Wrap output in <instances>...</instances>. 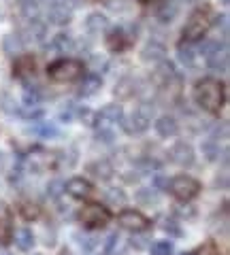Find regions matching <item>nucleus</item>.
Returning a JSON list of instances; mask_svg holds the SVG:
<instances>
[{
	"label": "nucleus",
	"instance_id": "nucleus-1",
	"mask_svg": "<svg viewBox=\"0 0 230 255\" xmlns=\"http://www.w3.org/2000/svg\"><path fill=\"white\" fill-rule=\"evenodd\" d=\"M194 100H196V105L203 111H207V113H220L222 107H224V100H226L224 85H222L218 79H211V77L203 79V81H198L194 87Z\"/></svg>",
	"mask_w": 230,
	"mask_h": 255
},
{
	"label": "nucleus",
	"instance_id": "nucleus-2",
	"mask_svg": "<svg viewBox=\"0 0 230 255\" xmlns=\"http://www.w3.org/2000/svg\"><path fill=\"white\" fill-rule=\"evenodd\" d=\"M209 28H211V11L207 6L205 9H196L184 26V38H188V41H201L209 32Z\"/></svg>",
	"mask_w": 230,
	"mask_h": 255
},
{
	"label": "nucleus",
	"instance_id": "nucleus-3",
	"mask_svg": "<svg viewBox=\"0 0 230 255\" xmlns=\"http://www.w3.org/2000/svg\"><path fill=\"white\" fill-rule=\"evenodd\" d=\"M152 117H154V107L149 102H141V105L128 115L126 122H122L124 130L128 134H143L152 126Z\"/></svg>",
	"mask_w": 230,
	"mask_h": 255
},
{
	"label": "nucleus",
	"instance_id": "nucleus-4",
	"mask_svg": "<svg viewBox=\"0 0 230 255\" xmlns=\"http://www.w3.org/2000/svg\"><path fill=\"white\" fill-rule=\"evenodd\" d=\"M47 73H49V77L53 79V81L68 83V81H75V79L81 77L83 64L79 60H58L47 68Z\"/></svg>",
	"mask_w": 230,
	"mask_h": 255
},
{
	"label": "nucleus",
	"instance_id": "nucleus-5",
	"mask_svg": "<svg viewBox=\"0 0 230 255\" xmlns=\"http://www.w3.org/2000/svg\"><path fill=\"white\" fill-rule=\"evenodd\" d=\"M166 189H171V194L175 196L177 200L188 202V200H192L194 196H198L201 183H198L196 179H192V177H188V174H179V177L169 181V187Z\"/></svg>",
	"mask_w": 230,
	"mask_h": 255
},
{
	"label": "nucleus",
	"instance_id": "nucleus-6",
	"mask_svg": "<svg viewBox=\"0 0 230 255\" xmlns=\"http://www.w3.org/2000/svg\"><path fill=\"white\" fill-rule=\"evenodd\" d=\"M79 219H81L83 226H88V228H105L109 219H111V213L105 209V206H100V204H85L81 213H79Z\"/></svg>",
	"mask_w": 230,
	"mask_h": 255
},
{
	"label": "nucleus",
	"instance_id": "nucleus-7",
	"mask_svg": "<svg viewBox=\"0 0 230 255\" xmlns=\"http://www.w3.org/2000/svg\"><path fill=\"white\" fill-rule=\"evenodd\" d=\"M117 223H120L124 230H130V232H143V230L149 228V219L143 213L134 211V209L122 211L120 217H117Z\"/></svg>",
	"mask_w": 230,
	"mask_h": 255
},
{
	"label": "nucleus",
	"instance_id": "nucleus-8",
	"mask_svg": "<svg viewBox=\"0 0 230 255\" xmlns=\"http://www.w3.org/2000/svg\"><path fill=\"white\" fill-rule=\"evenodd\" d=\"M73 17V6L66 0H51L49 9H47V19L53 26H66Z\"/></svg>",
	"mask_w": 230,
	"mask_h": 255
},
{
	"label": "nucleus",
	"instance_id": "nucleus-9",
	"mask_svg": "<svg viewBox=\"0 0 230 255\" xmlns=\"http://www.w3.org/2000/svg\"><path fill=\"white\" fill-rule=\"evenodd\" d=\"M169 157H171V162H173V164L181 166V168H188V166H192V164H194V149H192V145H190V142H186V140H177L175 145L171 147Z\"/></svg>",
	"mask_w": 230,
	"mask_h": 255
},
{
	"label": "nucleus",
	"instance_id": "nucleus-10",
	"mask_svg": "<svg viewBox=\"0 0 230 255\" xmlns=\"http://www.w3.org/2000/svg\"><path fill=\"white\" fill-rule=\"evenodd\" d=\"M45 34H47V26H45V23L38 21V19H30L28 26L23 28V32L19 36H21L23 43H41L45 38Z\"/></svg>",
	"mask_w": 230,
	"mask_h": 255
},
{
	"label": "nucleus",
	"instance_id": "nucleus-11",
	"mask_svg": "<svg viewBox=\"0 0 230 255\" xmlns=\"http://www.w3.org/2000/svg\"><path fill=\"white\" fill-rule=\"evenodd\" d=\"M175 77H177V73H175V66H173V62L162 60V62L156 66V70H154L152 81H154V85L162 87V85H166V83H171Z\"/></svg>",
	"mask_w": 230,
	"mask_h": 255
},
{
	"label": "nucleus",
	"instance_id": "nucleus-12",
	"mask_svg": "<svg viewBox=\"0 0 230 255\" xmlns=\"http://www.w3.org/2000/svg\"><path fill=\"white\" fill-rule=\"evenodd\" d=\"M64 189L68 191L73 198H79V200H83V198H88L92 194V183L90 181H85L83 177H75V179H70L68 183H64Z\"/></svg>",
	"mask_w": 230,
	"mask_h": 255
},
{
	"label": "nucleus",
	"instance_id": "nucleus-13",
	"mask_svg": "<svg viewBox=\"0 0 230 255\" xmlns=\"http://www.w3.org/2000/svg\"><path fill=\"white\" fill-rule=\"evenodd\" d=\"M34 68H36V64L32 55H17L13 64V75L19 79H28L34 75Z\"/></svg>",
	"mask_w": 230,
	"mask_h": 255
},
{
	"label": "nucleus",
	"instance_id": "nucleus-14",
	"mask_svg": "<svg viewBox=\"0 0 230 255\" xmlns=\"http://www.w3.org/2000/svg\"><path fill=\"white\" fill-rule=\"evenodd\" d=\"M166 55V47L160 41H149L141 51V60L143 62H162Z\"/></svg>",
	"mask_w": 230,
	"mask_h": 255
},
{
	"label": "nucleus",
	"instance_id": "nucleus-15",
	"mask_svg": "<svg viewBox=\"0 0 230 255\" xmlns=\"http://www.w3.org/2000/svg\"><path fill=\"white\" fill-rule=\"evenodd\" d=\"M88 172L92 174V177H96V179H100V181H109L111 177H113V172H115V168H113V164L109 162V159H96V162H92L90 166H88Z\"/></svg>",
	"mask_w": 230,
	"mask_h": 255
},
{
	"label": "nucleus",
	"instance_id": "nucleus-16",
	"mask_svg": "<svg viewBox=\"0 0 230 255\" xmlns=\"http://www.w3.org/2000/svg\"><path fill=\"white\" fill-rule=\"evenodd\" d=\"M207 64H209V68H213V70L226 73L228 70V49H226V45H222L220 49L209 53L207 55Z\"/></svg>",
	"mask_w": 230,
	"mask_h": 255
},
{
	"label": "nucleus",
	"instance_id": "nucleus-17",
	"mask_svg": "<svg viewBox=\"0 0 230 255\" xmlns=\"http://www.w3.org/2000/svg\"><path fill=\"white\" fill-rule=\"evenodd\" d=\"M156 132L160 134L162 138H171L175 136V134L179 132V124L175 117H169V115H162L160 119L156 122Z\"/></svg>",
	"mask_w": 230,
	"mask_h": 255
},
{
	"label": "nucleus",
	"instance_id": "nucleus-18",
	"mask_svg": "<svg viewBox=\"0 0 230 255\" xmlns=\"http://www.w3.org/2000/svg\"><path fill=\"white\" fill-rule=\"evenodd\" d=\"M137 85H139V81L134 77H124V79H120L117 81V85H115V96L120 100H126V98H132L134 94H137Z\"/></svg>",
	"mask_w": 230,
	"mask_h": 255
},
{
	"label": "nucleus",
	"instance_id": "nucleus-19",
	"mask_svg": "<svg viewBox=\"0 0 230 255\" xmlns=\"http://www.w3.org/2000/svg\"><path fill=\"white\" fill-rule=\"evenodd\" d=\"M177 13H179V4H177V0H162L160 6H158V19L164 21V23H171L173 19L177 17Z\"/></svg>",
	"mask_w": 230,
	"mask_h": 255
},
{
	"label": "nucleus",
	"instance_id": "nucleus-20",
	"mask_svg": "<svg viewBox=\"0 0 230 255\" xmlns=\"http://www.w3.org/2000/svg\"><path fill=\"white\" fill-rule=\"evenodd\" d=\"M107 28H109V19L102 13H90L88 17H85V30H88L90 34H100V32H105Z\"/></svg>",
	"mask_w": 230,
	"mask_h": 255
},
{
	"label": "nucleus",
	"instance_id": "nucleus-21",
	"mask_svg": "<svg viewBox=\"0 0 230 255\" xmlns=\"http://www.w3.org/2000/svg\"><path fill=\"white\" fill-rule=\"evenodd\" d=\"M26 132L34 134V136H38V138H51V136H58L60 134L58 128H55L53 124H49V122H36L34 126H28Z\"/></svg>",
	"mask_w": 230,
	"mask_h": 255
},
{
	"label": "nucleus",
	"instance_id": "nucleus-22",
	"mask_svg": "<svg viewBox=\"0 0 230 255\" xmlns=\"http://www.w3.org/2000/svg\"><path fill=\"white\" fill-rule=\"evenodd\" d=\"M102 87V79L98 75H88L79 85V96H83V98H90V96L98 94Z\"/></svg>",
	"mask_w": 230,
	"mask_h": 255
},
{
	"label": "nucleus",
	"instance_id": "nucleus-23",
	"mask_svg": "<svg viewBox=\"0 0 230 255\" xmlns=\"http://www.w3.org/2000/svg\"><path fill=\"white\" fill-rule=\"evenodd\" d=\"M23 49V41L19 34H15V32H9V34L2 36V51L6 55H19Z\"/></svg>",
	"mask_w": 230,
	"mask_h": 255
},
{
	"label": "nucleus",
	"instance_id": "nucleus-24",
	"mask_svg": "<svg viewBox=\"0 0 230 255\" xmlns=\"http://www.w3.org/2000/svg\"><path fill=\"white\" fill-rule=\"evenodd\" d=\"M126 45H128V38H126V32L122 28H113L109 32V36H107V47L111 51H122L126 49Z\"/></svg>",
	"mask_w": 230,
	"mask_h": 255
},
{
	"label": "nucleus",
	"instance_id": "nucleus-25",
	"mask_svg": "<svg viewBox=\"0 0 230 255\" xmlns=\"http://www.w3.org/2000/svg\"><path fill=\"white\" fill-rule=\"evenodd\" d=\"M98 119H105L109 124H122L124 122V109L122 105H107L100 109Z\"/></svg>",
	"mask_w": 230,
	"mask_h": 255
},
{
	"label": "nucleus",
	"instance_id": "nucleus-26",
	"mask_svg": "<svg viewBox=\"0 0 230 255\" xmlns=\"http://www.w3.org/2000/svg\"><path fill=\"white\" fill-rule=\"evenodd\" d=\"M134 198H137L139 204H145V206H152V204L160 202V194H158V189H154V187H143V189H139L137 194H134Z\"/></svg>",
	"mask_w": 230,
	"mask_h": 255
},
{
	"label": "nucleus",
	"instance_id": "nucleus-27",
	"mask_svg": "<svg viewBox=\"0 0 230 255\" xmlns=\"http://www.w3.org/2000/svg\"><path fill=\"white\" fill-rule=\"evenodd\" d=\"M53 49H58L62 53H68L75 49V41L70 34H64V32H60V34L53 36Z\"/></svg>",
	"mask_w": 230,
	"mask_h": 255
},
{
	"label": "nucleus",
	"instance_id": "nucleus-28",
	"mask_svg": "<svg viewBox=\"0 0 230 255\" xmlns=\"http://www.w3.org/2000/svg\"><path fill=\"white\" fill-rule=\"evenodd\" d=\"M15 243H17V249L19 251H30L34 247V234L30 232V230H19L17 234H15Z\"/></svg>",
	"mask_w": 230,
	"mask_h": 255
},
{
	"label": "nucleus",
	"instance_id": "nucleus-29",
	"mask_svg": "<svg viewBox=\"0 0 230 255\" xmlns=\"http://www.w3.org/2000/svg\"><path fill=\"white\" fill-rule=\"evenodd\" d=\"M177 60L184 64V66H194L196 53H194V49H192L190 45H184V43H181V45L177 47Z\"/></svg>",
	"mask_w": 230,
	"mask_h": 255
},
{
	"label": "nucleus",
	"instance_id": "nucleus-30",
	"mask_svg": "<svg viewBox=\"0 0 230 255\" xmlns=\"http://www.w3.org/2000/svg\"><path fill=\"white\" fill-rule=\"evenodd\" d=\"M201 151H203V155L209 159V162H216V159L220 157V145L213 138H207V140H203V145H201Z\"/></svg>",
	"mask_w": 230,
	"mask_h": 255
},
{
	"label": "nucleus",
	"instance_id": "nucleus-31",
	"mask_svg": "<svg viewBox=\"0 0 230 255\" xmlns=\"http://www.w3.org/2000/svg\"><path fill=\"white\" fill-rule=\"evenodd\" d=\"M105 200L111 206H124L126 204V194L122 189H117V187H109L105 191Z\"/></svg>",
	"mask_w": 230,
	"mask_h": 255
},
{
	"label": "nucleus",
	"instance_id": "nucleus-32",
	"mask_svg": "<svg viewBox=\"0 0 230 255\" xmlns=\"http://www.w3.org/2000/svg\"><path fill=\"white\" fill-rule=\"evenodd\" d=\"M0 109H2L4 113H9V115H17V113H19L17 102H15V98H13L9 92H2V94H0Z\"/></svg>",
	"mask_w": 230,
	"mask_h": 255
},
{
	"label": "nucleus",
	"instance_id": "nucleus-33",
	"mask_svg": "<svg viewBox=\"0 0 230 255\" xmlns=\"http://www.w3.org/2000/svg\"><path fill=\"white\" fill-rule=\"evenodd\" d=\"M79 109L81 107H77L75 102H66V107L60 111V122H64V124L75 122V119L79 117Z\"/></svg>",
	"mask_w": 230,
	"mask_h": 255
},
{
	"label": "nucleus",
	"instance_id": "nucleus-34",
	"mask_svg": "<svg viewBox=\"0 0 230 255\" xmlns=\"http://www.w3.org/2000/svg\"><path fill=\"white\" fill-rule=\"evenodd\" d=\"M38 100H41V94H38L36 87H30V85L23 87V105L26 107H36Z\"/></svg>",
	"mask_w": 230,
	"mask_h": 255
},
{
	"label": "nucleus",
	"instance_id": "nucleus-35",
	"mask_svg": "<svg viewBox=\"0 0 230 255\" xmlns=\"http://www.w3.org/2000/svg\"><path fill=\"white\" fill-rule=\"evenodd\" d=\"M152 255H173V245L169 241H158L152 245Z\"/></svg>",
	"mask_w": 230,
	"mask_h": 255
},
{
	"label": "nucleus",
	"instance_id": "nucleus-36",
	"mask_svg": "<svg viewBox=\"0 0 230 255\" xmlns=\"http://www.w3.org/2000/svg\"><path fill=\"white\" fill-rule=\"evenodd\" d=\"M13 236V228L6 219H0V245H6Z\"/></svg>",
	"mask_w": 230,
	"mask_h": 255
},
{
	"label": "nucleus",
	"instance_id": "nucleus-37",
	"mask_svg": "<svg viewBox=\"0 0 230 255\" xmlns=\"http://www.w3.org/2000/svg\"><path fill=\"white\" fill-rule=\"evenodd\" d=\"M21 215H23V219L32 221V219H36L38 215H41V209H38L36 204H32V202H26L21 206Z\"/></svg>",
	"mask_w": 230,
	"mask_h": 255
},
{
	"label": "nucleus",
	"instance_id": "nucleus-38",
	"mask_svg": "<svg viewBox=\"0 0 230 255\" xmlns=\"http://www.w3.org/2000/svg\"><path fill=\"white\" fill-rule=\"evenodd\" d=\"M162 230H164V232L169 234V236H175V238H179L181 234H184V232H181V228H179V223L173 221V219H166V221L162 223Z\"/></svg>",
	"mask_w": 230,
	"mask_h": 255
},
{
	"label": "nucleus",
	"instance_id": "nucleus-39",
	"mask_svg": "<svg viewBox=\"0 0 230 255\" xmlns=\"http://www.w3.org/2000/svg\"><path fill=\"white\" fill-rule=\"evenodd\" d=\"M194 255H220V251H218V245L216 243L207 241V243H203L201 247H198Z\"/></svg>",
	"mask_w": 230,
	"mask_h": 255
},
{
	"label": "nucleus",
	"instance_id": "nucleus-40",
	"mask_svg": "<svg viewBox=\"0 0 230 255\" xmlns=\"http://www.w3.org/2000/svg\"><path fill=\"white\" fill-rule=\"evenodd\" d=\"M62 191H64V181L62 179H53L49 185H47V194H49L51 198H58Z\"/></svg>",
	"mask_w": 230,
	"mask_h": 255
},
{
	"label": "nucleus",
	"instance_id": "nucleus-41",
	"mask_svg": "<svg viewBox=\"0 0 230 255\" xmlns=\"http://www.w3.org/2000/svg\"><path fill=\"white\" fill-rule=\"evenodd\" d=\"M17 115L26 117V119H32V122H34V119H41V117H43L45 113H43V109H36V107H28L26 111H19Z\"/></svg>",
	"mask_w": 230,
	"mask_h": 255
},
{
	"label": "nucleus",
	"instance_id": "nucleus-42",
	"mask_svg": "<svg viewBox=\"0 0 230 255\" xmlns=\"http://www.w3.org/2000/svg\"><path fill=\"white\" fill-rule=\"evenodd\" d=\"M96 138L98 140H102V142H113V138H115V134H113V130H111V128H98L96 130Z\"/></svg>",
	"mask_w": 230,
	"mask_h": 255
},
{
	"label": "nucleus",
	"instance_id": "nucleus-43",
	"mask_svg": "<svg viewBox=\"0 0 230 255\" xmlns=\"http://www.w3.org/2000/svg\"><path fill=\"white\" fill-rule=\"evenodd\" d=\"M220 47H222V43H220V41H205V43L201 45V53L205 55V58H207L209 53H213L216 49H220Z\"/></svg>",
	"mask_w": 230,
	"mask_h": 255
},
{
	"label": "nucleus",
	"instance_id": "nucleus-44",
	"mask_svg": "<svg viewBox=\"0 0 230 255\" xmlns=\"http://www.w3.org/2000/svg\"><path fill=\"white\" fill-rule=\"evenodd\" d=\"M130 245L134 247V249L141 251V249H145V247L149 245V238H147V236H132V238H130Z\"/></svg>",
	"mask_w": 230,
	"mask_h": 255
},
{
	"label": "nucleus",
	"instance_id": "nucleus-45",
	"mask_svg": "<svg viewBox=\"0 0 230 255\" xmlns=\"http://www.w3.org/2000/svg\"><path fill=\"white\" fill-rule=\"evenodd\" d=\"M175 215H179V217H186V219H194L196 217V211L192 209V206H177L175 209Z\"/></svg>",
	"mask_w": 230,
	"mask_h": 255
},
{
	"label": "nucleus",
	"instance_id": "nucleus-46",
	"mask_svg": "<svg viewBox=\"0 0 230 255\" xmlns=\"http://www.w3.org/2000/svg\"><path fill=\"white\" fill-rule=\"evenodd\" d=\"M218 26H222V30H224V38H226L228 36V17H226V15L218 17Z\"/></svg>",
	"mask_w": 230,
	"mask_h": 255
},
{
	"label": "nucleus",
	"instance_id": "nucleus-47",
	"mask_svg": "<svg viewBox=\"0 0 230 255\" xmlns=\"http://www.w3.org/2000/svg\"><path fill=\"white\" fill-rule=\"evenodd\" d=\"M162 187H169V181L158 174V177H156V187H154V189H162Z\"/></svg>",
	"mask_w": 230,
	"mask_h": 255
},
{
	"label": "nucleus",
	"instance_id": "nucleus-48",
	"mask_svg": "<svg viewBox=\"0 0 230 255\" xmlns=\"http://www.w3.org/2000/svg\"><path fill=\"white\" fill-rule=\"evenodd\" d=\"M6 168V153L4 151H0V172H2Z\"/></svg>",
	"mask_w": 230,
	"mask_h": 255
},
{
	"label": "nucleus",
	"instance_id": "nucleus-49",
	"mask_svg": "<svg viewBox=\"0 0 230 255\" xmlns=\"http://www.w3.org/2000/svg\"><path fill=\"white\" fill-rule=\"evenodd\" d=\"M6 17V11H4V6H0V21H2Z\"/></svg>",
	"mask_w": 230,
	"mask_h": 255
},
{
	"label": "nucleus",
	"instance_id": "nucleus-50",
	"mask_svg": "<svg viewBox=\"0 0 230 255\" xmlns=\"http://www.w3.org/2000/svg\"><path fill=\"white\" fill-rule=\"evenodd\" d=\"M28 2H41V0H21V4H28Z\"/></svg>",
	"mask_w": 230,
	"mask_h": 255
},
{
	"label": "nucleus",
	"instance_id": "nucleus-51",
	"mask_svg": "<svg viewBox=\"0 0 230 255\" xmlns=\"http://www.w3.org/2000/svg\"><path fill=\"white\" fill-rule=\"evenodd\" d=\"M177 2H186V4H192V2H196V0H177Z\"/></svg>",
	"mask_w": 230,
	"mask_h": 255
},
{
	"label": "nucleus",
	"instance_id": "nucleus-52",
	"mask_svg": "<svg viewBox=\"0 0 230 255\" xmlns=\"http://www.w3.org/2000/svg\"><path fill=\"white\" fill-rule=\"evenodd\" d=\"M222 4H224V6H228V4H230V0H222Z\"/></svg>",
	"mask_w": 230,
	"mask_h": 255
},
{
	"label": "nucleus",
	"instance_id": "nucleus-53",
	"mask_svg": "<svg viewBox=\"0 0 230 255\" xmlns=\"http://www.w3.org/2000/svg\"><path fill=\"white\" fill-rule=\"evenodd\" d=\"M0 255H11L9 251H0Z\"/></svg>",
	"mask_w": 230,
	"mask_h": 255
},
{
	"label": "nucleus",
	"instance_id": "nucleus-54",
	"mask_svg": "<svg viewBox=\"0 0 230 255\" xmlns=\"http://www.w3.org/2000/svg\"><path fill=\"white\" fill-rule=\"evenodd\" d=\"M60 255H73V253H68V251H62Z\"/></svg>",
	"mask_w": 230,
	"mask_h": 255
},
{
	"label": "nucleus",
	"instance_id": "nucleus-55",
	"mask_svg": "<svg viewBox=\"0 0 230 255\" xmlns=\"http://www.w3.org/2000/svg\"><path fill=\"white\" fill-rule=\"evenodd\" d=\"M36 255H41V253H36Z\"/></svg>",
	"mask_w": 230,
	"mask_h": 255
}]
</instances>
